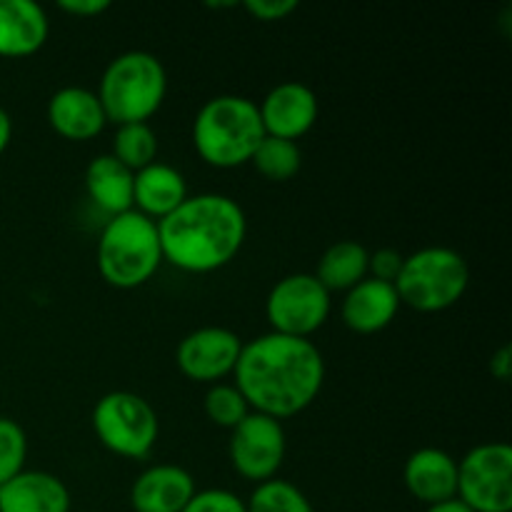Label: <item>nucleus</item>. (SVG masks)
<instances>
[{
    "label": "nucleus",
    "mask_w": 512,
    "mask_h": 512,
    "mask_svg": "<svg viewBox=\"0 0 512 512\" xmlns=\"http://www.w3.org/2000/svg\"><path fill=\"white\" fill-rule=\"evenodd\" d=\"M233 378L253 413L285 420L315 403L325 383V360L313 340L268 333L243 345Z\"/></svg>",
    "instance_id": "nucleus-1"
},
{
    "label": "nucleus",
    "mask_w": 512,
    "mask_h": 512,
    "mask_svg": "<svg viewBox=\"0 0 512 512\" xmlns=\"http://www.w3.org/2000/svg\"><path fill=\"white\" fill-rule=\"evenodd\" d=\"M163 260L183 273L205 275L233 263L248 235L238 200L220 193L188 195L168 218L158 220Z\"/></svg>",
    "instance_id": "nucleus-2"
},
{
    "label": "nucleus",
    "mask_w": 512,
    "mask_h": 512,
    "mask_svg": "<svg viewBox=\"0 0 512 512\" xmlns=\"http://www.w3.org/2000/svg\"><path fill=\"white\" fill-rule=\"evenodd\" d=\"M263 138L258 105L243 95H215L193 120L195 153L220 170L250 163Z\"/></svg>",
    "instance_id": "nucleus-3"
},
{
    "label": "nucleus",
    "mask_w": 512,
    "mask_h": 512,
    "mask_svg": "<svg viewBox=\"0 0 512 512\" xmlns=\"http://www.w3.org/2000/svg\"><path fill=\"white\" fill-rule=\"evenodd\" d=\"M158 223L128 210L105 223L98 238L100 278L118 290H133L153 280L163 265Z\"/></svg>",
    "instance_id": "nucleus-4"
},
{
    "label": "nucleus",
    "mask_w": 512,
    "mask_h": 512,
    "mask_svg": "<svg viewBox=\"0 0 512 512\" xmlns=\"http://www.w3.org/2000/svg\"><path fill=\"white\" fill-rule=\"evenodd\" d=\"M168 93V73L153 53L128 50L105 68L98 100L108 123H148Z\"/></svg>",
    "instance_id": "nucleus-5"
},
{
    "label": "nucleus",
    "mask_w": 512,
    "mask_h": 512,
    "mask_svg": "<svg viewBox=\"0 0 512 512\" xmlns=\"http://www.w3.org/2000/svg\"><path fill=\"white\" fill-rule=\"evenodd\" d=\"M470 285L468 260L453 248H420L403 260L395 293L400 305L418 313H443L453 308Z\"/></svg>",
    "instance_id": "nucleus-6"
},
{
    "label": "nucleus",
    "mask_w": 512,
    "mask_h": 512,
    "mask_svg": "<svg viewBox=\"0 0 512 512\" xmlns=\"http://www.w3.org/2000/svg\"><path fill=\"white\" fill-rule=\"evenodd\" d=\"M93 430L105 450L118 458L140 460L155 448L160 423L148 400L128 390H113L95 403Z\"/></svg>",
    "instance_id": "nucleus-7"
},
{
    "label": "nucleus",
    "mask_w": 512,
    "mask_h": 512,
    "mask_svg": "<svg viewBox=\"0 0 512 512\" xmlns=\"http://www.w3.org/2000/svg\"><path fill=\"white\" fill-rule=\"evenodd\" d=\"M330 308V293L310 273L285 275L265 300V315L273 333L303 340H310V335L328 323Z\"/></svg>",
    "instance_id": "nucleus-8"
},
{
    "label": "nucleus",
    "mask_w": 512,
    "mask_h": 512,
    "mask_svg": "<svg viewBox=\"0 0 512 512\" xmlns=\"http://www.w3.org/2000/svg\"><path fill=\"white\" fill-rule=\"evenodd\" d=\"M460 503L473 512L512 510V448L508 443H485L458 460Z\"/></svg>",
    "instance_id": "nucleus-9"
},
{
    "label": "nucleus",
    "mask_w": 512,
    "mask_h": 512,
    "mask_svg": "<svg viewBox=\"0 0 512 512\" xmlns=\"http://www.w3.org/2000/svg\"><path fill=\"white\" fill-rule=\"evenodd\" d=\"M285 450V430L283 423L268 415L250 413L238 428L230 430V463L240 478L260 485L268 483L283 468Z\"/></svg>",
    "instance_id": "nucleus-10"
},
{
    "label": "nucleus",
    "mask_w": 512,
    "mask_h": 512,
    "mask_svg": "<svg viewBox=\"0 0 512 512\" xmlns=\"http://www.w3.org/2000/svg\"><path fill=\"white\" fill-rule=\"evenodd\" d=\"M243 345L238 333L220 328V325H210V328H198L185 335L180 340L175 360H178L180 373L188 380L215 385L233 375Z\"/></svg>",
    "instance_id": "nucleus-11"
},
{
    "label": "nucleus",
    "mask_w": 512,
    "mask_h": 512,
    "mask_svg": "<svg viewBox=\"0 0 512 512\" xmlns=\"http://www.w3.org/2000/svg\"><path fill=\"white\" fill-rule=\"evenodd\" d=\"M265 135L295 143L308 135L318 120V95L298 80H288L270 90L258 105Z\"/></svg>",
    "instance_id": "nucleus-12"
},
{
    "label": "nucleus",
    "mask_w": 512,
    "mask_h": 512,
    "mask_svg": "<svg viewBox=\"0 0 512 512\" xmlns=\"http://www.w3.org/2000/svg\"><path fill=\"white\" fill-rule=\"evenodd\" d=\"M48 123L60 138L85 143L98 138L108 125L105 110L100 105L98 93L80 85L60 88L48 103Z\"/></svg>",
    "instance_id": "nucleus-13"
},
{
    "label": "nucleus",
    "mask_w": 512,
    "mask_h": 512,
    "mask_svg": "<svg viewBox=\"0 0 512 512\" xmlns=\"http://www.w3.org/2000/svg\"><path fill=\"white\" fill-rule=\"evenodd\" d=\"M198 493L195 478L180 465H153L130 488L135 512H183Z\"/></svg>",
    "instance_id": "nucleus-14"
},
{
    "label": "nucleus",
    "mask_w": 512,
    "mask_h": 512,
    "mask_svg": "<svg viewBox=\"0 0 512 512\" xmlns=\"http://www.w3.org/2000/svg\"><path fill=\"white\" fill-rule=\"evenodd\" d=\"M403 483L415 500L428 505L458 495V460L440 448H420L405 460Z\"/></svg>",
    "instance_id": "nucleus-15"
},
{
    "label": "nucleus",
    "mask_w": 512,
    "mask_h": 512,
    "mask_svg": "<svg viewBox=\"0 0 512 512\" xmlns=\"http://www.w3.org/2000/svg\"><path fill=\"white\" fill-rule=\"evenodd\" d=\"M400 310V298L395 285L365 278L345 293L340 305V318L345 328L360 335H373L388 328Z\"/></svg>",
    "instance_id": "nucleus-16"
},
{
    "label": "nucleus",
    "mask_w": 512,
    "mask_h": 512,
    "mask_svg": "<svg viewBox=\"0 0 512 512\" xmlns=\"http://www.w3.org/2000/svg\"><path fill=\"white\" fill-rule=\"evenodd\" d=\"M50 33L43 5L33 0H0V58H28L38 53Z\"/></svg>",
    "instance_id": "nucleus-17"
},
{
    "label": "nucleus",
    "mask_w": 512,
    "mask_h": 512,
    "mask_svg": "<svg viewBox=\"0 0 512 512\" xmlns=\"http://www.w3.org/2000/svg\"><path fill=\"white\" fill-rule=\"evenodd\" d=\"M0 512H70V490L58 475L23 470L0 485Z\"/></svg>",
    "instance_id": "nucleus-18"
},
{
    "label": "nucleus",
    "mask_w": 512,
    "mask_h": 512,
    "mask_svg": "<svg viewBox=\"0 0 512 512\" xmlns=\"http://www.w3.org/2000/svg\"><path fill=\"white\" fill-rule=\"evenodd\" d=\"M188 198V183L173 165L155 160L148 168L138 170L133 178V210L153 223L168 218Z\"/></svg>",
    "instance_id": "nucleus-19"
},
{
    "label": "nucleus",
    "mask_w": 512,
    "mask_h": 512,
    "mask_svg": "<svg viewBox=\"0 0 512 512\" xmlns=\"http://www.w3.org/2000/svg\"><path fill=\"white\" fill-rule=\"evenodd\" d=\"M133 178L135 173L113 155H98L85 168V190L100 210L115 218L133 210Z\"/></svg>",
    "instance_id": "nucleus-20"
},
{
    "label": "nucleus",
    "mask_w": 512,
    "mask_h": 512,
    "mask_svg": "<svg viewBox=\"0 0 512 512\" xmlns=\"http://www.w3.org/2000/svg\"><path fill=\"white\" fill-rule=\"evenodd\" d=\"M368 260L370 250L363 243L355 240H340V243L330 245L318 260V270L315 278L320 280L330 295L333 293H348L358 283L368 278Z\"/></svg>",
    "instance_id": "nucleus-21"
},
{
    "label": "nucleus",
    "mask_w": 512,
    "mask_h": 512,
    "mask_svg": "<svg viewBox=\"0 0 512 512\" xmlns=\"http://www.w3.org/2000/svg\"><path fill=\"white\" fill-rule=\"evenodd\" d=\"M113 155L118 163H123L130 173L148 168L155 163L158 155V135L148 123L118 125L113 138Z\"/></svg>",
    "instance_id": "nucleus-22"
},
{
    "label": "nucleus",
    "mask_w": 512,
    "mask_h": 512,
    "mask_svg": "<svg viewBox=\"0 0 512 512\" xmlns=\"http://www.w3.org/2000/svg\"><path fill=\"white\" fill-rule=\"evenodd\" d=\"M250 163L255 165V170L263 178L273 180V183H285V180H293L298 175L300 165H303V155H300L298 143L265 135Z\"/></svg>",
    "instance_id": "nucleus-23"
},
{
    "label": "nucleus",
    "mask_w": 512,
    "mask_h": 512,
    "mask_svg": "<svg viewBox=\"0 0 512 512\" xmlns=\"http://www.w3.org/2000/svg\"><path fill=\"white\" fill-rule=\"evenodd\" d=\"M245 512H315L300 488L288 480H268L255 485L253 495L245 503Z\"/></svg>",
    "instance_id": "nucleus-24"
},
{
    "label": "nucleus",
    "mask_w": 512,
    "mask_h": 512,
    "mask_svg": "<svg viewBox=\"0 0 512 512\" xmlns=\"http://www.w3.org/2000/svg\"><path fill=\"white\" fill-rule=\"evenodd\" d=\"M203 408H205V415H208L210 423L218 425V428H225V430L238 428V425L243 423L250 413H253L248 405V400L243 398V393H240V390L230 383L210 385V390L205 393Z\"/></svg>",
    "instance_id": "nucleus-25"
},
{
    "label": "nucleus",
    "mask_w": 512,
    "mask_h": 512,
    "mask_svg": "<svg viewBox=\"0 0 512 512\" xmlns=\"http://www.w3.org/2000/svg\"><path fill=\"white\" fill-rule=\"evenodd\" d=\"M25 458H28L25 430L13 418L0 415V485H5L15 475L23 473Z\"/></svg>",
    "instance_id": "nucleus-26"
},
{
    "label": "nucleus",
    "mask_w": 512,
    "mask_h": 512,
    "mask_svg": "<svg viewBox=\"0 0 512 512\" xmlns=\"http://www.w3.org/2000/svg\"><path fill=\"white\" fill-rule=\"evenodd\" d=\"M183 512H245V500L223 488L198 490Z\"/></svg>",
    "instance_id": "nucleus-27"
},
{
    "label": "nucleus",
    "mask_w": 512,
    "mask_h": 512,
    "mask_svg": "<svg viewBox=\"0 0 512 512\" xmlns=\"http://www.w3.org/2000/svg\"><path fill=\"white\" fill-rule=\"evenodd\" d=\"M403 260L405 255H400L398 250L393 248L375 250V253H370V260H368V278L395 285L400 270H403Z\"/></svg>",
    "instance_id": "nucleus-28"
},
{
    "label": "nucleus",
    "mask_w": 512,
    "mask_h": 512,
    "mask_svg": "<svg viewBox=\"0 0 512 512\" xmlns=\"http://www.w3.org/2000/svg\"><path fill=\"white\" fill-rule=\"evenodd\" d=\"M243 8L263 23H275V20H285L290 13H295L298 3L295 0H245Z\"/></svg>",
    "instance_id": "nucleus-29"
},
{
    "label": "nucleus",
    "mask_w": 512,
    "mask_h": 512,
    "mask_svg": "<svg viewBox=\"0 0 512 512\" xmlns=\"http://www.w3.org/2000/svg\"><path fill=\"white\" fill-rule=\"evenodd\" d=\"M58 8L73 18H98L100 13L110 10L108 0H60Z\"/></svg>",
    "instance_id": "nucleus-30"
},
{
    "label": "nucleus",
    "mask_w": 512,
    "mask_h": 512,
    "mask_svg": "<svg viewBox=\"0 0 512 512\" xmlns=\"http://www.w3.org/2000/svg\"><path fill=\"white\" fill-rule=\"evenodd\" d=\"M490 373H493V378L500 380V383H508L510 375H512V348L510 345H503L498 353H493V358H490Z\"/></svg>",
    "instance_id": "nucleus-31"
},
{
    "label": "nucleus",
    "mask_w": 512,
    "mask_h": 512,
    "mask_svg": "<svg viewBox=\"0 0 512 512\" xmlns=\"http://www.w3.org/2000/svg\"><path fill=\"white\" fill-rule=\"evenodd\" d=\"M13 140V120H10L8 110L0 108V155L5 153V148L10 145Z\"/></svg>",
    "instance_id": "nucleus-32"
},
{
    "label": "nucleus",
    "mask_w": 512,
    "mask_h": 512,
    "mask_svg": "<svg viewBox=\"0 0 512 512\" xmlns=\"http://www.w3.org/2000/svg\"><path fill=\"white\" fill-rule=\"evenodd\" d=\"M425 512H473V510H470L465 503H460L458 498H453V500H443V503L428 505Z\"/></svg>",
    "instance_id": "nucleus-33"
}]
</instances>
